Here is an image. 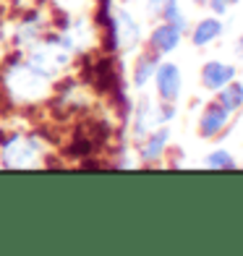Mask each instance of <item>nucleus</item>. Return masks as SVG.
<instances>
[{
	"instance_id": "17",
	"label": "nucleus",
	"mask_w": 243,
	"mask_h": 256,
	"mask_svg": "<svg viewBox=\"0 0 243 256\" xmlns=\"http://www.w3.org/2000/svg\"><path fill=\"white\" fill-rule=\"evenodd\" d=\"M165 3H168V0H146V14H149V16H154V18H160V14H162V8H165Z\"/></svg>"
},
{
	"instance_id": "21",
	"label": "nucleus",
	"mask_w": 243,
	"mask_h": 256,
	"mask_svg": "<svg viewBox=\"0 0 243 256\" xmlns=\"http://www.w3.org/2000/svg\"><path fill=\"white\" fill-rule=\"evenodd\" d=\"M225 3H228V6H236V3H240V0H225Z\"/></svg>"
},
{
	"instance_id": "4",
	"label": "nucleus",
	"mask_w": 243,
	"mask_h": 256,
	"mask_svg": "<svg viewBox=\"0 0 243 256\" xmlns=\"http://www.w3.org/2000/svg\"><path fill=\"white\" fill-rule=\"evenodd\" d=\"M112 21H115V32H118V50L134 52L138 44H142V26H138V21L131 16V10H126V8L115 10Z\"/></svg>"
},
{
	"instance_id": "12",
	"label": "nucleus",
	"mask_w": 243,
	"mask_h": 256,
	"mask_svg": "<svg viewBox=\"0 0 243 256\" xmlns=\"http://www.w3.org/2000/svg\"><path fill=\"white\" fill-rule=\"evenodd\" d=\"M157 63H160V55L152 52V50L144 52V55H138V60L134 66V86L136 89H146V84H152Z\"/></svg>"
},
{
	"instance_id": "7",
	"label": "nucleus",
	"mask_w": 243,
	"mask_h": 256,
	"mask_svg": "<svg viewBox=\"0 0 243 256\" xmlns=\"http://www.w3.org/2000/svg\"><path fill=\"white\" fill-rule=\"evenodd\" d=\"M183 34H186V32L178 29L176 24H170V21H160V24L152 29V34H149V50L157 52L160 58L168 55L172 50H178Z\"/></svg>"
},
{
	"instance_id": "22",
	"label": "nucleus",
	"mask_w": 243,
	"mask_h": 256,
	"mask_svg": "<svg viewBox=\"0 0 243 256\" xmlns=\"http://www.w3.org/2000/svg\"><path fill=\"white\" fill-rule=\"evenodd\" d=\"M194 3H196V6H204V3H206V0H194Z\"/></svg>"
},
{
	"instance_id": "5",
	"label": "nucleus",
	"mask_w": 243,
	"mask_h": 256,
	"mask_svg": "<svg viewBox=\"0 0 243 256\" xmlns=\"http://www.w3.org/2000/svg\"><path fill=\"white\" fill-rule=\"evenodd\" d=\"M168 144H170V128L168 126H154L138 146V157L144 165H157V162L168 154Z\"/></svg>"
},
{
	"instance_id": "8",
	"label": "nucleus",
	"mask_w": 243,
	"mask_h": 256,
	"mask_svg": "<svg viewBox=\"0 0 243 256\" xmlns=\"http://www.w3.org/2000/svg\"><path fill=\"white\" fill-rule=\"evenodd\" d=\"M230 123V112L220 102H210L199 118V136L202 138H214L217 134H222Z\"/></svg>"
},
{
	"instance_id": "9",
	"label": "nucleus",
	"mask_w": 243,
	"mask_h": 256,
	"mask_svg": "<svg viewBox=\"0 0 243 256\" xmlns=\"http://www.w3.org/2000/svg\"><path fill=\"white\" fill-rule=\"evenodd\" d=\"M236 78V66L222 63V60H206L202 66V86L206 92H217L222 89L228 81Z\"/></svg>"
},
{
	"instance_id": "2",
	"label": "nucleus",
	"mask_w": 243,
	"mask_h": 256,
	"mask_svg": "<svg viewBox=\"0 0 243 256\" xmlns=\"http://www.w3.org/2000/svg\"><path fill=\"white\" fill-rule=\"evenodd\" d=\"M44 157V142L37 134H10L0 144V165L10 170L40 168Z\"/></svg>"
},
{
	"instance_id": "14",
	"label": "nucleus",
	"mask_w": 243,
	"mask_h": 256,
	"mask_svg": "<svg viewBox=\"0 0 243 256\" xmlns=\"http://www.w3.org/2000/svg\"><path fill=\"white\" fill-rule=\"evenodd\" d=\"M204 168H210V170H236L238 162H236V157L230 154L228 149H214V152L206 154Z\"/></svg>"
},
{
	"instance_id": "19",
	"label": "nucleus",
	"mask_w": 243,
	"mask_h": 256,
	"mask_svg": "<svg viewBox=\"0 0 243 256\" xmlns=\"http://www.w3.org/2000/svg\"><path fill=\"white\" fill-rule=\"evenodd\" d=\"M236 55L243 58V32L238 34V40H236Z\"/></svg>"
},
{
	"instance_id": "11",
	"label": "nucleus",
	"mask_w": 243,
	"mask_h": 256,
	"mask_svg": "<svg viewBox=\"0 0 243 256\" xmlns=\"http://www.w3.org/2000/svg\"><path fill=\"white\" fill-rule=\"evenodd\" d=\"M222 32H225V26H222V21H220L217 16L202 18L199 24L191 29V44L202 50V48H206V44H212L214 40L222 37Z\"/></svg>"
},
{
	"instance_id": "13",
	"label": "nucleus",
	"mask_w": 243,
	"mask_h": 256,
	"mask_svg": "<svg viewBox=\"0 0 243 256\" xmlns=\"http://www.w3.org/2000/svg\"><path fill=\"white\" fill-rule=\"evenodd\" d=\"M217 102L222 104V108L233 115L236 110L243 108V81H228L222 89H217Z\"/></svg>"
},
{
	"instance_id": "16",
	"label": "nucleus",
	"mask_w": 243,
	"mask_h": 256,
	"mask_svg": "<svg viewBox=\"0 0 243 256\" xmlns=\"http://www.w3.org/2000/svg\"><path fill=\"white\" fill-rule=\"evenodd\" d=\"M176 120V102H162L157 108V126H168Z\"/></svg>"
},
{
	"instance_id": "18",
	"label": "nucleus",
	"mask_w": 243,
	"mask_h": 256,
	"mask_svg": "<svg viewBox=\"0 0 243 256\" xmlns=\"http://www.w3.org/2000/svg\"><path fill=\"white\" fill-rule=\"evenodd\" d=\"M204 6H210L214 16H225L228 14V3H225V0H206Z\"/></svg>"
},
{
	"instance_id": "10",
	"label": "nucleus",
	"mask_w": 243,
	"mask_h": 256,
	"mask_svg": "<svg viewBox=\"0 0 243 256\" xmlns=\"http://www.w3.org/2000/svg\"><path fill=\"white\" fill-rule=\"evenodd\" d=\"M154 126H157V108L152 104V100L144 94V97H138L136 110H134V136L142 142Z\"/></svg>"
},
{
	"instance_id": "1",
	"label": "nucleus",
	"mask_w": 243,
	"mask_h": 256,
	"mask_svg": "<svg viewBox=\"0 0 243 256\" xmlns=\"http://www.w3.org/2000/svg\"><path fill=\"white\" fill-rule=\"evenodd\" d=\"M3 86H6L8 97L14 102L32 104V102H40L50 94L52 81L44 78L42 74H37L24 58H16V60H10L8 68L3 71Z\"/></svg>"
},
{
	"instance_id": "15",
	"label": "nucleus",
	"mask_w": 243,
	"mask_h": 256,
	"mask_svg": "<svg viewBox=\"0 0 243 256\" xmlns=\"http://www.w3.org/2000/svg\"><path fill=\"white\" fill-rule=\"evenodd\" d=\"M160 18H162V21H170V24H176V26L183 29V32L188 29V18H186V14L180 10L178 0H168L165 8H162V14H160Z\"/></svg>"
},
{
	"instance_id": "20",
	"label": "nucleus",
	"mask_w": 243,
	"mask_h": 256,
	"mask_svg": "<svg viewBox=\"0 0 243 256\" xmlns=\"http://www.w3.org/2000/svg\"><path fill=\"white\" fill-rule=\"evenodd\" d=\"M3 55H6V48H3V42H0V60H3Z\"/></svg>"
},
{
	"instance_id": "3",
	"label": "nucleus",
	"mask_w": 243,
	"mask_h": 256,
	"mask_svg": "<svg viewBox=\"0 0 243 256\" xmlns=\"http://www.w3.org/2000/svg\"><path fill=\"white\" fill-rule=\"evenodd\" d=\"M154 86H157V97L162 102H178L180 92H183V76L180 68L176 63H157L154 68Z\"/></svg>"
},
{
	"instance_id": "6",
	"label": "nucleus",
	"mask_w": 243,
	"mask_h": 256,
	"mask_svg": "<svg viewBox=\"0 0 243 256\" xmlns=\"http://www.w3.org/2000/svg\"><path fill=\"white\" fill-rule=\"evenodd\" d=\"M44 29H48V18H44L42 10H34V14H29V16L16 26V32H14V44H16L18 50L32 48V44H37V42L44 37Z\"/></svg>"
}]
</instances>
